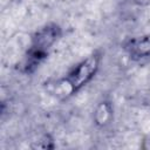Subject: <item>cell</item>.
I'll list each match as a JSON object with an SVG mask.
<instances>
[{
  "label": "cell",
  "instance_id": "2",
  "mask_svg": "<svg viewBox=\"0 0 150 150\" xmlns=\"http://www.w3.org/2000/svg\"><path fill=\"white\" fill-rule=\"evenodd\" d=\"M100 66V56L94 54L81 62H79L67 75L64 79L69 84L73 93L80 90L83 86H86L96 74Z\"/></svg>",
  "mask_w": 150,
  "mask_h": 150
},
{
  "label": "cell",
  "instance_id": "1",
  "mask_svg": "<svg viewBox=\"0 0 150 150\" xmlns=\"http://www.w3.org/2000/svg\"><path fill=\"white\" fill-rule=\"evenodd\" d=\"M59 38L60 28L56 25H47L34 34L30 48L25 57V67L27 71H32L40 64Z\"/></svg>",
  "mask_w": 150,
  "mask_h": 150
},
{
  "label": "cell",
  "instance_id": "4",
  "mask_svg": "<svg viewBox=\"0 0 150 150\" xmlns=\"http://www.w3.org/2000/svg\"><path fill=\"white\" fill-rule=\"evenodd\" d=\"M112 117V108L109 102H101L95 112H94V121L97 125H105L110 122Z\"/></svg>",
  "mask_w": 150,
  "mask_h": 150
},
{
  "label": "cell",
  "instance_id": "3",
  "mask_svg": "<svg viewBox=\"0 0 150 150\" xmlns=\"http://www.w3.org/2000/svg\"><path fill=\"white\" fill-rule=\"evenodd\" d=\"M125 49L134 59H144L150 56V34L131 39L125 45Z\"/></svg>",
  "mask_w": 150,
  "mask_h": 150
}]
</instances>
